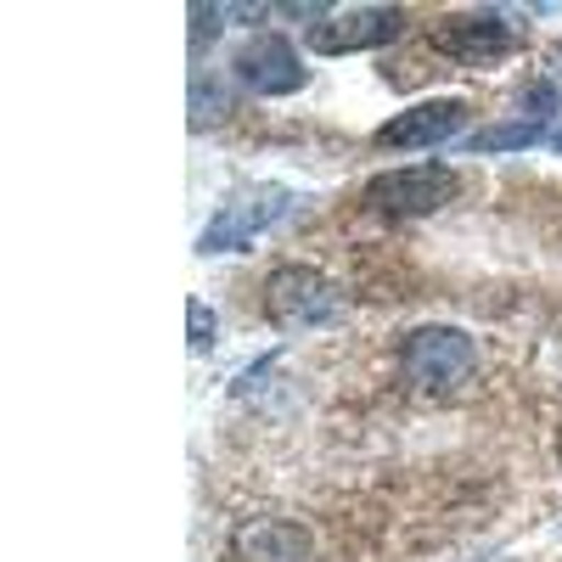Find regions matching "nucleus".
Here are the masks:
<instances>
[{"mask_svg":"<svg viewBox=\"0 0 562 562\" xmlns=\"http://www.w3.org/2000/svg\"><path fill=\"white\" fill-rule=\"evenodd\" d=\"M293 209H304V198L293 186H248V192H237L209 220V231L198 237V254H237L254 237H265L270 225H281Z\"/></svg>","mask_w":562,"mask_h":562,"instance_id":"7ed1b4c3","label":"nucleus"},{"mask_svg":"<svg viewBox=\"0 0 562 562\" xmlns=\"http://www.w3.org/2000/svg\"><path fill=\"white\" fill-rule=\"evenodd\" d=\"M551 147L562 153V124H551Z\"/></svg>","mask_w":562,"mask_h":562,"instance_id":"ddd939ff","label":"nucleus"},{"mask_svg":"<svg viewBox=\"0 0 562 562\" xmlns=\"http://www.w3.org/2000/svg\"><path fill=\"white\" fill-rule=\"evenodd\" d=\"M237 557L243 562H315V540L310 529L288 518H254L237 529Z\"/></svg>","mask_w":562,"mask_h":562,"instance_id":"1a4fd4ad","label":"nucleus"},{"mask_svg":"<svg viewBox=\"0 0 562 562\" xmlns=\"http://www.w3.org/2000/svg\"><path fill=\"white\" fill-rule=\"evenodd\" d=\"M400 29H405V12H394V7H349V12L321 18L310 45L326 57H349V52H378Z\"/></svg>","mask_w":562,"mask_h":562,"instance_id":"0eeeda50","label":"nucleus"},{"mask_svg":"<svg viewBox=\"0 0 562 562\" xmlns=\"http://www.w3.org/2000/svg\"><path fill=\"white\" fill-rule=\"evenodd\" d=\"M231 74L254 97H293V90H304V57L281 34H248L237 45V57H231Z\"/></svg>","mask_w":562,"mask_h":562,"instance_id":"39448f33","label":"nucleus"},{"mask_svg":"<svg viewBox=\"0 0 562 562\" xmlns=\"http://www.w3.org/2000/svg\"><path fill=\"white\" fill-rule=\"evenodd\" d=\"M265 315L288 333H315L344 315V293L315 265H276L265 281Z\"/></svg>","mask_w":562,"mask_h":562,"instance_id":"f03ea898","label":"nucleus"},{"mask_svg":"<svg viewBox=\"0 0 562 562\" xmlns=\"http://www.w3.org/2000/svg\"><path fill=\"white\" fill-rule=\"evenodd\" d=\"M434 45L445 57L461 63H501L518 52V29H512L501 12H450L434 23Z\"/></svg>","mask_w":562,"mask_h":562,"instance_id":"423d86ee","label":"nucleus"},{"mask_svg":"<svg viewBox=\"0 0 562 562\" xmlns=\"http://www.w3.org/2000/svg\"><path fill=\"white\" fill-rule=\"evenodd\" d=\"M473 366H479V344L461 326H416V333L400 338V371L428 394L461 389L473 378Z\"/></svg>","mask_w":562,"mask_h":562,"instance_id":"f257e3e1","label":"nucleus"},{"mask_svg":"<svg viewBox=\"0 0 562 562\" xmlns=\"http://www.w3.org/2000/svg\"><path fill=\"white\" fill-rule=\"evenodd\" d=\"M467 119H473V108H467V102L434 97V102H416L400 119H389L378 130V140H383V147H400V153H411V147H445L450 135L467 130Z\"/></svg>","mask_w":562,"mask_h":562,"instance_id":"6e6552de","label":"nucleus"},{"mask_svg":"<svg viewBox=\"0 0 562 562\" xmlns=\"http://www.w3.org/2000/svg\"><path fill=\"white\" fill-rule=\"evenodd\" d=\"M214 344V310L192 299V349H209Z\"/></svg>","mask_w":562,"mask_h":562,"instance_id":"f8f14e48","label":"nucleus"},{"mask_svg":"<svg viewBox=\"0 0 562 562\" xmlns=\"http://www.w3.org/2000/svg\"><path fill=\"white\" fill-rule=\"evenodd\" d=\"M518 113H524V124H546L551 113H562V85L529 79V85L518 90Z\"/></svg>","mask_w":562,"mask_h":562,"instance_id":"9b49d317","label":"nucleus"},{"mask_svg":"<svg viewBox=\"0 0 562 562\" xmlns=\"http://www.w3.org/2000/svg\"><path fill=\"white\" fill-rule=\"evenodd\" d=\"M456 175L445 164H411V169H389L366 186V203L389 214V220H428L445 203H456Z\"/></svg>","mask_w":562,"mask_h":562,"instance_id":"20e7f679","label":"nucleus"},{"mask_svg":"<svg viewBox=\"0 0 562 562\" xmlns=\"http://www.w3.org/2000/svg\"><path fill=\"white\" fill-rule=\"evenodd\" d=\"M535 140H551V124H495V130H479L467 135L461 147L467 153H512V147H535Z\"/></svg>","mask_w":562,"mask_h":562,"instance_id":"9d476101","label":"nucleus"}]
</instances>
